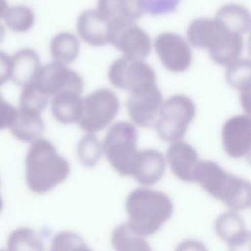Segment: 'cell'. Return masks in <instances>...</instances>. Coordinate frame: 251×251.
<instances>
[{"instance_id":"6da1fadb","label":"cell","mask_w":251,"mask_h":251,"mask_svg":"<svg viewBox=\"0 0 251 251\" xmlns=\"http://www.w3.org/2000/svg\"><path fill=\"white\" fill-rule=\"evenodd\" d=\"M32 142L25 159L26 183L34 193L43 194L63 182L71 168L50 141L39 137Z\"/></svg>"},{"instance_id":"7a4b0ae2","label":"cell","mask_w":251,"mask_h":251,"mask_svg":"<svg viewBox=\"0 0 251 251\" xmlns=\"http://www.w3.org/2000/svg\"><path fill=\"white\" fill-rule=\"evenodd\" d=\"M194 181L230 210L239 211L250 207L249 181L225 171L216 162L199 161L194 172Z\"/></svg>"},{"instance_id":"3957f363","label":"cell","mask_w":251,"mask_h":251,"mask_svg":"<svg viewBox=\"0 0 251 251\" xmlns=\"http://www.w3.org/2000/svg\"><path fill=\"white\" fill-rule=\"evenodd\" d=\"M126 209L130 227L145 237L157 232L171 218L174 204L166 193L140 187L128 194Z\"/></svg>"},{"instance_id":"277c9868","label":"cell","mask_w":251,"mask_h":251,"mask_svg":"<svg viewBox=\"0 0 251 251\" xmlns=\"http://www.w3.org/2000/svg\"><path fill=\"white\" fill-rule=\"evenodd\" d=\"M187 38L193 47L207 49L211 59L222 66L238 59L243 51L242 35L227 30L215 18L193 20L187 29Z\"/></svg>"},{"instance_id":"5b68a950","label":"cell","mask_w":251,"mask_h":251,"mask_svg":"<svg viewBox=\"0 0 251 251\" xmlns=\"http://www.w3.org/2000/svg\"><path fill=\"white\" fill-rule=\"evenodd\" d=\"M138 131L128 122L112 125L102 143L103 153L111 166L123 176H131V168L137 153Z\"/></svg>"},{"instance_id":"8992f818","label":"cell","mask_w":251,"mask_h":251,"mask_svg":"<svg viewBox=\"0 0 251 251\" xmlns=\"http://www.w3.org/2000/svg\"><path fill=\"white\" fill-rule=\"evenodd\" d=\"M195 113V104L186 95L176 94L163 101L154 124L159 137L168 142L182 140Z\"/></svg>"},{"instance_id":"52a82bcc","label":"cell","mask_w":251,"mask_h":251,"mask_svg":"<svg viewBox=\"0 0 251 251\" xmlns=\"http://www.w3.org/2000/svg\"><path fill=\"white\" fill-rule=\"evenodd\" d=\"M108 43L115 46L124 57L133 60L144 61L151 50L148 33L137 25L135 20L126 17L109 20Z\"/></svg>"},{"instance_id":"ba28073f","label":"cell","mask_w":251,"mask_h":251,"mask_svg":"<svg viewBox=\"0 0 251 251\" xmlns=\"http://www.w3.org/2000/svg\"><path fill=\"white\" fill-rule=\"evenodd\" d=\"M119 109L120 101L112 90L97 89L82 99L78 126L88 133L100 131L115 119Z\"/></svg>"},{"instance_id":"9c48e42d","label":"cell","mask_w":251,"mask_h":251,"mask_svg":"<svg viewBox=\"0 0 251 251\" xmlns=\"http://www.w3.org/2000/svg\"><path fill=\"white\" fill-rule=\"evenodd\" d=\"M108 78L115 87L128 91L156 82L155 73L150 65L142 60L126 57L119 58L111 64Z\"/></svg>"},{"instance_id":"30bf717a","label":"cell","mask_w":251,"mask_h":251,"mask_svg":"<svg viewBox=\"0 0 251 251\" xmlns=\"http://www.w3.org/2000/svg\"><path fill=\"white\" fill-rule=\"evenodd\" d=\"M33 82L48 96L61 92L80 95L83 90L82 77L64 64L54 61L41 67Z\"/></svg>"},{"instance_id":"8fae6325","label":"cell","mask_w":251,"mask_h":251,"mask_svg":"<svg viewBox=\"0 0 251 251\" xmlns=\"http://www.w3.org/2000/svg\"><path fill=\"white\" fill-rule=\"evenodd\" d=\"M163 96L155 83H149L132 91L126 101L128 116L133 124L142 126H152L159 115Z\"/></svg>"},{"instance_id":"7c38bea8","label":"cell","mask_w":251,"mask_h":251,"mask_svg":"<svg viewBox=\"0 0 251 251\" xmlns=\"http://www.w3.org/2000/svg\"><path fill=\"white\" fill-rule=\"evenodd\" d=\"M154 47L167 70L173 73H181L190 67L191 48L182 36L171 31L162 32L156 37Z\"/></svg>"},{"instance_id":"4fadbf2b","label":"cell","mask_w":251,"mask_h":251,"mask_svg":"<svg viewBox=\"0 0 251 251\" xmlns=\"http://www.w3.org/2000/svg\"><path fill=\"white\" fill-rule=\"evenodd\" d=\"M222 140L226 153L234 159L248 157L251 149V120L249 115H236L223 126Z\"/></svg>"},{"instance_id":"5bb4252c","label":"cell","mask_w":251,"mask_h":251,"mask_svg":"<svg viewBox=\"0 0 251 251\" xmlns=\"http://www.w3.org/2000/svg\"><path fill=\"white\" fill-rule=\"evenodd\" d=\"M215 229L230 250H242L250 243V231L236 211L230 210L220 215L215 222Z\"/></svg>"},{"instance_id":"9a60e30c","label":"cell","mask_w":251,"mask_h":251,"mask_svg":"<svg viewBox=\"0 0 251 251\" xmlns=\"http://www.w3.org/2000/svg\"><path fill=\"white\" fill-rule=\"evenodd\" d=\"M166 160L164 155L155 149L137 151L131 168V176L142 185H152L164 176Z\"/></svg>"},{"instance_id":"2e32d148","label":"cell","mask_w":251,"mask_h":251,"mask_svg":"<svg viewBox=\"0 0 251 251\" xmlns=\"http://www.w3.org/2000/svg\"><path fill=\"white\" fill-rule=\"evenodd\" d=\"M167 161L179 179L185 182L194 181V172L200 160L193 146L182 140L171 142L167 150Z\"/></svg>"},{"instance_id":"e0dca14e","label":"cell","mask_w":251,"mask_h":251,"mask_svg":"<svg viewBox=\"0 0 251 251\" xmlns=\"http://www.w3.org/2000/svg\"><path fill=\"white\" fill-rule=\"evenodd\" d=\"M109 20L98 10L82 12L76 21V31L87 44L95 47L108 44Z\"/></svg>"},{"instance_id":"ac0fdd59","label":"cell","mask_w":251,"mask_h":251,"mask_svg":"<svg viewBox=\"0 0 251 251\" xmlns=\"http://www.w3.org/2000/svg\"><path fill=\"white\" fill-rule=\"evenodd\" d=\"M12 80L20 85L25 86L32 82L40 69V60L35 51L29 48L19 50L11 57Z\"/></svg>"},{"instance_id":"d6986e66","label":"cell","mask_w":251,"mask_h":251,"mask_svg":"<svg viewBox=\"0 0 251 251\" xmlns=\"http://www.w3.org/2000/svg\"><path fill=\"white\" fill-rule=\"evenodd\" d=\"M12 134L22 141H34L44 131V124L40 113L19 109L9 126Z\"/></svg>"},{"instance_id":"ffe728a7","label":"cell","mask_w":251,"mask_h":251,"mask_svg":"<svg viewBox=\"0 0 251 251\" xmlns=\"http://www.w3.org/2000/svg\"><path fill=\"white\" fill-rule=\"evenodd\" d=\"M215 19L227 30L243 35L250 28V14L246 7L237 3L222 5L216 12Z\"/></svg>"},{"instance_id":"44dd1931","label":"cell","mask_w":251,"mask_h":251,"mask_svg":"<svg viewBox=\"0 0 251 251\" xmlns=\"http://www.w3.org/2000/svg\"><path fill=\"white\" fill-rule=\"evenodd\" d=\"M51 110L54 118L62 124L77 123L81 115L82 99L75 93H58L52 99Z\"/></svg>"},{"instance_id":"7402d4cb","label":"cell","mask_w":251,"mask_h":251,"mask_svg":"<svg viewBox=\"0 0 251 251\" xmlns=\"http://www.w3.org/2000/svg\"><path fill=\"white\" fill-rule=\"evenodd\" d=\"M50 53L55 61L64 65L71 64L79 54L78 39L71 32H60L50 42Z\"/></svg>"},{"instance_id":"603a6c76","label":"cell","mask_w":251,"mask_h":251,"mask_svg":"<svg viewBox=\"0 0 251 251\" xmlns=\"http://www.w3.org/2000/svg\"><path fill=\"white\" fill-rule=\"evenodd\" d=\"M111 243L116 250H150L148 242L143 236L137 234L128 225L123 223L116 226L112 232Z\"/></svg>"},{"instance_id":"cb8c5ba5","label":"cell","mask_w":251,"mask_h":251,"mask_svg":"<svg viewBox=\"0 0 251 251\" xmlns=\"http://www.w3.org/2000/svg\"><path fill=\"white\" fill-rule=\"evenodd\" d=\"M2 19L5 25L15 32H25L29 30L35 22L33 10L25 5L8 6Z\"/></svg>"},{"instance_id":"d4e9b609","label":"cell","mask_w":251,"mask_h":251,"mask_svg":"<svg viewBox=\"0 0 251 251\" xmlns=\"http://www.w3.org/2000/svg\"><path fill=\"white\" fill-rule=\"evenodd\" d=\"M76 153L79 162L84 167L92 168L102 157V143L96 135L87 132L78 141Z\"/></svg>"},{"instance_id":"484cf974","label":"cell","mask_w":251,"mask_h":251,"mask_svg":"<svg viewBox=\"0 0 251 251\" xmlns=\"http://www.w3.org/2000/svg\"><path fill=\"white\" fill-rule=\"evenodd\" d=\"M250 71L249 59L238 58L226 66V77L227 83L239 90L250 87Z\"/></svg>"},{"instance_id":"4316f807","label":"cell","mask_w":251,"mask_h":251,"mask_svg":"<svg viewBox=\"0 0 251 251\" xmlns=\"http://www.w3.org/2000/svg\"><path fill=\"white\" fill-rule=\"evenodd\" d=\"M9 249L20 250H42L43 243L41 236L33 229L22 227L11 233L8 241Z\"/></svg>"},{"instance_id":"83f0119b","label":"cell","mask_w":251,"mask_h":251,"mask_svg":"<svg viewBox=\"0 0 251 251\" xmlns=\"http://www.w3.org/2000/svg\"><path fill=\"white\" fill-rule=\"evenodd\" d=\"M48 103V95L45 94L33 81L25 85L20 97V108L41 113Z\"/></svg>"},{"instance_id":"f1b7e54d","label":"cell","mask_w":251,"mask_h":251,"mask_svg":"<svg viewBox=\"0 0 251 251\" xmlns=\"http://www.w3.org/2000/svg\"><path fill=\"white\" fill-rule=\"evenodd\" d=\"M52 250H86L88 249L83 238L78 234L64 230L58 232L52 240Z\"/></svg>"},{"instance_id":"f546056e","label":"cell","mask_w":251,"mask_h":251,"mask_svg":"<svg viewBox=\"0 0 251 251\" xmlns=\"http://www.w3.org/2000/svg\"><path fill=\"white\" fill-rule=\"evenodd\" d=\"M180 0H145L143 3V13L152 16H160L174 12Z\"/></svg>"},{"instance_id":"4dcf8cb0","label":"cell","mask_w":251,"mask_h":251,"mask_svg":"<svg viewBox=\"0 0 251 251\" xmlns=\"http://www.w3.org/2000/svg\"><path fill=\"white\" fill-rule=\"evenodd\" d=\"M97 10L108 20L122 17L128 18L126 15L123 0H98Z\"/></svg>"},{"instance_id":"1f68e13d","label":"cell","mask_w":251,"mask_h":251,"mask_svg":"<svg viewBox=\"0 0 251 251\" xmlns=\"http://www.w3.org/2000/svg\"><path fill=\"white\" fill-rule=\"evenodd\" d=\"M17 110L4 100L0 94V129L9 127L12 124Z\"/></svg>"},{"instance_id":"d6a6232c","label":"cell","mask_w":251,"mask_h":251,"mask_svg":"<svg viewBox=\"0 0 251 251\" xmlns=\"http://www.w3.org/2000/svg\"><path fill=\"white\" fill-rule=\"evenodd\" d=\"M145 0H123L126 15L132 19L138 20L143 13V3Z\"/></svg>"},{"instance_id":"836d02e7","label":"cell","mask_w":251,"mask_h":251,"mask_svg":"<svg viewBox=\"0 0 251 251\" xmlns=\"http://www.w3.org/2000/svg\"><path fill=\"white\" fill-rule=\"evenodd\" d=\"M11 57L0 51V85H2L11 77Z\"/></svg>"},{"instance_id":"e575fe53","label":"cell","mask_w":251,"mask_h":251,"mask_svg":"<svg viewBox=\"0 0 251 251\" xmlns=\"http://www.w3.org/2000/svg\"><path fill=\"white\" fill-rule=\"evenodd\" d=\"M7 7H8L7 0H0V19H2Z\"/></svg>"},{"instance_id":"d590c367","label":"cell","mask_w":251,"mask_h":251,"mask_svg":"<svg viewBox=\"0 0 251 251\" xmlns=\"http://www.w3.org/2000/svg\"><path fill=\"white\" fill-rule=\"evenodd\" d=\"M4 36H5V28H4V26L0 24V42L4 39Z\"/></svg>"},{"instance_id":"8d00e7d4","label":"cell","mask_w":251,"mask_h":251,"mask_svg":"<svg viewBox=\"0 0 251 251\" xmlns=\"http://www.w3.org/2000/svg\"><path fill=\"white\" fill-rule=\"evenodd\" d=\"M2 209V200H1V197H0V211Z\"/></svg>"}]
</instances>
